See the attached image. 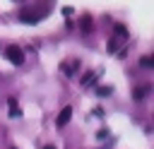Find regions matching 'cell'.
Segmentation results:
<instances>
[{
	"instance_id": "8992f818",
	"label": "cell",
	"mask_w": 154,
	"mask_h": 149,
	"mask_svg": "<svg viewBox=\"0 0 154 149\" xmlns=\"http://www.w3.org/2000/svg\"><path fill=\"white\" fill-rule=\"evenodd\" d=\"M79 26H82V31H84V34H89V31L94 29V22H91V17H82V19H79Z\"/></svg>"
},
{
	"instance_id": "3957f363",
	"label": "cell",
	"mask_w": 154,
	"mask_h": 149,
	"mask_svg": "<svg viewBox=\"0 0 154 149\" xmlns=\"http://www.w3.org/2000/svg\"><path fill=\"white\" fill-rule=\"evenodd\" d=\"M77 70H79V60H77V58H72V60H65V62H63V72H65L67 77H75V74H77Z\"/></svg>"
},
{
	"instance_id": "30bf717a",
	"label": "cell",
	"mask_w": 154,
	"mask_h": 149,
	"mask_svg": "<svg viewBox=\"0 0 154 149\" xmlns=\"http://www.w3.org/2000/svg\"><path fill=\"white\" fill-rule=\"evenodd\" d=\"M96 94H99V96H108V94H111V87H99Z\"/></svg>"
},
{
	"instance_id": "ba28073f",
	"label": "cell",
	"mask_w": 154,
	"mask_h": 149,
	"mask_svg": "<svg viewBox=\"0 0 154 149\" xmlns=\"http://www.w3.org/2000/svg\"><path fill=\"white\" fill-rule=\"evenodd\" d=\"M94 79H96V72H84V77H82V84L87 87V84H91Z\"/></svg>"
},
{
	"instance_id": "6da1fadb",
	"label": "cell",
	"mask_w": 154,
	"mask_h": 149,
	"mask_svg": "<svg viewBox=\"0 0 154 149\" xmlns=\"http://www.w3.org/2000/svg\"><path fill=\"white\" fill-rule=\"evenodd\" d=\"M48 10H51V0H46L41 7H26V10H22L19 12V19L26 22V24H36V22H41L48 14Z\"/></svg>"
},
{
	"instance_id": "277c9868",
	"label": "cell",
	"mask_w": 154,
	"mask_h": 149,
	"mask_svg": "<svg viewBox=\"0 0 154 149\" xmlns=\"http://www.w3.org/2000/svg\"><path fill=\"white\" fill-rule=\"evenodd\" d=\"M70 118H72V108H70V106H65V108L60 111V115H58L55 125H58V127H63V125H67V123H70Z\"/></svg>"
},
{
	"instance_id": "7c38bea8",
	"label": "cell",
	"mask_w": 154,
	"mask_h": 149,
	"mask_svg": "<svg viewBox=\"0 0 154 149\" xmlns=\"http://www.w3.org/2000/svg\"><path fill=\"white\" fill-rule=\"evenodd\" d=\"M43 149H55V147H53V144H46V147H43Z\"/></svg>"
},
{
	"instance_id": "5b68a950",
	"label": "cell",
	"mask_w": 154,
	"mask_h": 149,
	"mask_svg": "<svg viewBox=\"0 0 154 149\" xmlns=\"http://www.w3.org/2000/svg\"><path fill=\"white\" fill-rule=\"evenodd\" d=\"M149 89H152L149 84H142V87H135V89H132V99H137V101H140V99H144V96L149 94Z\"/></svg>"
},
{
	"instance_id": "8fae6325",
	"label": "cell",
	"mask_w": 154,
	"mask_h": 149,
	"mask_svg": "<svg viewBox=\"0 0 154 149\" xmlns=\"http://www.w3.org/2000/svg\"><path fill=\"white\" fill-rule=\"evenodd\" d=\"M140 62H142V65H144V67H152V65H154V60H152V58H149V55H144V58H142V60H140Z\"/></svg>"
},
{
	"instance_id": "9c48e42d",
	"label": "cell",
	"mask_w": 154,
	"mask_h": 149,
	"mask_svg": "<svg viewBox=\"0 0 154 149\" xmlns=\"http://www.w3.org/2000/svg\"><path fill=\"white\" fill-rule=\"evenodd\" d=\"M118 46H120V41H118L116 36H113V38L108 41V53H116V50H118Z\"/></svg>"
},
{
	"instance_id": "7a4b0ae2",
	"label": "cell",
	"mask_w": 154,
	"mask_h": 149,
	"mask_svg": "<svg viewBox=\"0 0 154 149\" xmlns=\"http://www.w3.org/2000/svg\"><path fill=\"white\" fill-rule=\"evenodd\" d=\"M5 55H7V60H10L12 65H22V62H24V50H22L19 46H14V43H10V46L5 48Z\"/></svg>"
},
{
	"instance_id": "52a82bcc",
	"label": "cell",
	"mask_w": 154,
	"mask_h": 149,
	"mask_svg": "<svg viewBox=\"0 0 154 149\" xmlns=\"http://www.w3.org/2000/svg\"><path fill=\"white\" fill-rule=\"evenodd\" d=\"M7 106H10V115L12 118H17L22 111H19V106H17V99H7Z\"/></svg>"
}]
</instances>
